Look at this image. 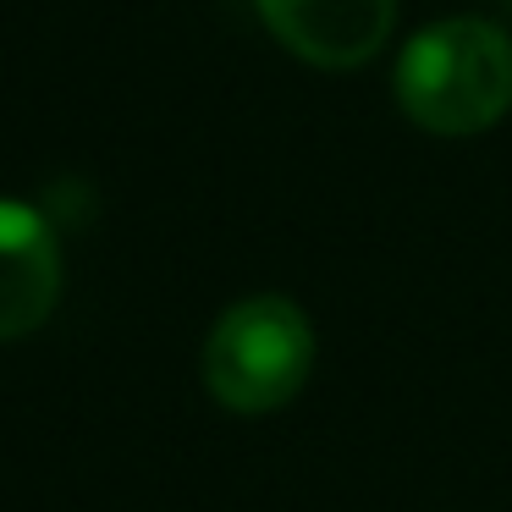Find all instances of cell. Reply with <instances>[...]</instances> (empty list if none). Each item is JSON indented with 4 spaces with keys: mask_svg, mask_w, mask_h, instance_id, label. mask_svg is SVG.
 I'll list each match as a JSON object with an SVG mask.
<instances>
[{
    "mask_svg": "<svg viewBox=\"0 0 512 512\" xmlns=\"http://www.w3.org/2000/svg\"><path fill=\"white\" fill-rule=\"evenodd\" d=\"M391 89L430 138L490 133L512 111V39L485 17H441L402 45Z\"/></svg>",
    "mask_w": 512,
    "mask_h": 512,
    "instance_id": "obj_1",
    "label": "cell"
},
{
    "mask_svg": "<svg viewBox=\"0 0 512 512\" xmlns=\"http://www.w3.org/2000/svg\"><path fill=\"white\" fill-rule=\"evenodd\" d=\"M314 325L281 292L237 298L204 336V386L232 413H276L314 375Z\"/></svg>",
    "mask_w": 512,
    "mask_h": 512,
    "instance_id": "obj_2",
    "label": "cell"
},
{
    "mask_svg": "<svg viewBox=\"0 0 512 512\" xmlns=\"http://www.w3.org/2000/svg\"><path fill=\"white\" fill-rule=\"evenodd\" d=\"M281 50L325 72L364 67L397 28V0H254Z\"/></svg>",
    "mask_w": 512,
    "mask_h": 512,
    "instance_id": "obj_3",
    "label": "cell"
},
{
    "mask_svg": "<svg viewBox=\"0 0 512 512\" xmlns=\"http://www.w3.org/2000/svg\"><path fill=\"white\" fill-rule=\"evenodd\" d=\"M61 303V243L23 199H0V342H23Z\"/></svg>",
    "mask_w": 512,
    "mask_h": 512,
    "instance_id": "obj_4",
    "label": "cell"
}]
</instances>
